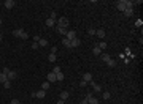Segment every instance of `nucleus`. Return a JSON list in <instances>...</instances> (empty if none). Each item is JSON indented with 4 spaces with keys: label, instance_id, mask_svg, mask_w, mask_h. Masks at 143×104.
Segmentation results:
<instances>
[{
    "label": "nucleus",
    "instance_id": "15",
    "mask_svg": "<svg viewBox=\"0 0 143 104\" xmlns=\"http://www.w3.org/2000/svg\"><path fill=\"white\" fill-rule=\"evenodd\" d=\"M124 14H126L127 17H130V16L134 14V8H126V10H124Z\"/></svg>",
    "mask_w": 143,
    "mask_h": 104
},
{
    "label": "nucleus",
    "instance_id": "7",
    "mask_svg": "<svg viewBox=\"0 0 143 104\" xmlns=\"http://www.w3.org/2000/svg\"><path fill=\"white\" fill-rule=\"evenodd\" d=\"M46 79H48V82L51 84V82H57V79H56V74L51 71V73H48V76H46Z\"/></svg>",
    "mask_w": 143,
    "mask_h": 104
},
{
    "label": "nucleus",
    "instance_id": "8",
    "mask_svg": "<svg viewBox=\"0 0 143 104\" xmlns=\"http://www.w3.org/2000/svg\"><path fill=\"white\" fill-rule=\"evenodd\" d=\"M6 77H8V80H14V79H16V71H11V69H8Z\"/></svg>",
    "mask_w": 143,
    "mask_h": 104
},
{
    "label": "nucleus",
    "instance_id": "16",
    "mask_svg": "<svg viewBox=\"0 0 143 104\" xmlns=\"http://www.w3.org/2000/svg\"><path fill=\"white\" fill-rule=\"evenodd\" d=\"M6 80H8V77H6L5 73H0V84H5Z\"/></svg>",
    "mask_w": 143,
    "mask_h": 104
},
{
    "label": "nucleus",
    "instance_id": "31",
    "mask_svg": "<svg viewBox=\"0 0 143 104\" xmlns=\"http://www.w3.org/2000/svg\"><path fill=\"white\" fill-rule=\"evenodd\" d=\"M53 73H54V74H57V73H60V68H59V66H54V69H53Z\"/></svg>",
    "mask_w": 143,
    "mask_h": 104
},
{
    "label": "nucleus",
    "instance_id": "34",
    "mask_svg": "<svg viewBox=\"0 0 143 104\" xmlns=\"http://www.w3.org/2000/svg\"><path fill=\"white\" fill-rule=\"evenodd\" d=\"M56 52H57V47L54 46V47H53V49H51V54H56Z\"/></svg>",
    "mask_w": 143,
    "mask_h": 104
},
{
    "label": "nucleus",
    "instance_id": "20",
    "mask_svg": "<svg viewBox=\"0 0 143 104\" xmlns=\"http://www.w3.org/2000/svg\"><path fill=\"white\" fill-rule=\"evenodd\" d=\"M92 54H94V55H102V51H100L97 46H95L94 49H92Z\"/></svg>",
    "mask_w": 143,
    "mask_h": 104
},
{
    "label": "nucleus",
    "instance_id": "37",
    "mask_svg": "<svg viewBox=\"0 0 143 104\" xmlns=\"http://www.w3.org/2000/svg\"><path fill=\"white\" fill-rule=\"evenodd\" d=\"M79 104H88V99H86V98H84V99H81V103H79Z\"/></svg>",
    "mask_w": 143,
    "mask_h": 104
},
{
    "label": "nucleus",
    "instance_id": "25",
    "mask_svg": "<svg viewBox=\"0 0 143 104\" xmlns=\"http://www.w3.org/2000/svg\"><path fill=\"white\" fill-rule=\"evenodd\" d=\"M110 58H111V57H110V55H108V54H102V60H103V62H105V63L108 62Z\"/></svg>",
    "mask_w": 143,
    "mask_h": 104
},
{
    "label": "nucleus",
    "instance_id": "36",
    "mask_svg": "<svg viewBox=\"0 0 143 104\" xmlns=\"http://www.w3.org/2000/svg\"><path fill=\"white\" fill-rule=\"evenodd\" d=\"M33 41L38 43V41H40V36H38V35H37V36H33Z\"/></svg>",
    "mask_w": 143,
    "mask_h": 104
},
{
    "label": "nucleus",
    "instance_id": "21",
    "mask_svg": "<svg viewBox=\"0 0 143 104\" xmlns=\"http://www.w3.org/2000/svg\"><path fill=\"white\" fill-rule=\"evenodd\" d=\"M38 44H40V46H48V40H45V38H40V41H38Z\"/></svg>",
    "mask_w": 143,
    "mask_h": 104
},
{
    "label": "nucleus",
    "instance_id": "32",
    "mask_svg": "<svg viewBox=\"0 0 143 104\" xmlns=\"http://www.w3.org/2000/svg\"><path fill=\"white\" fill-rule=\"evenodd\" d=\"M89 35H95V28H89Z\"/></svg>",
    "mask_w": 143,
    "mask_h": 104
},
{
    "label": "nucleus",
    "instance_id": "17",
    "mask_svg": "<svg viewBox=\"0 0 143 104\" xmlns=\"http://www.w3.org/2000/svg\"><path fill=\"white\" fill-rule=\"evenodd\" d=\"M69 92H60V99H62V101H65V99H69Z\"/></svg>",
    "mask_w": 143,
    "mask_h": 104
},
{
    "label": "nucleus",
    "instance_id": "11",
    "mask_svg": "<svg viewBox=\"0 0 143 104\" xmlns=\"http://www.w3.org/2000/svg\"><path fill=\"white\" fill-rule=\"evenodd\" d=\"M79 44H81V41H79L78 38H75V40H72V41H70V49H72V47H78Z\"/></svg>",
    "mask_w": 143,
    "mask_h": 104
},
{
    "label": "nucleus",
    "instance_id": "23",
    "mask_svg": "<svg viewBox=\"0 0 143 104\" xmlns=\"http://www.w3.org/2000/svg\"><path fill=\"white\" fill-rule=\"evenodd\" d=\"M48 60H49L51 63L56 62V54H49V55H48Z\"/></svg>",
    "mask_w": 143,
    "mask_h": 104
},
{
    "label": "nucleus",
    "instance_id": "29",
    "mask_svg": "<svg viewBox=\"0 0 143 104\" xmlns=\"http://www.w3.org/2000/svg\"><path fill=\"white\" fill-rule=\"evenodd\" d=\"M135 25H137V27H142L143 25V21H142V19H137V21H135Z\"/></svg>",
    "mask_w": 143,
    "mask_h": 104
},
{
    "label": "nucleus",
    "instance_id": "14",
    "mask_svg": "<svg viewBox=\"0 0 143 104\" xmlns=\"http://www.w3.org/2000/svg\"><path fill=\"white\" fill-rule=\"evenodd\" d=\"M46 25L48 27H56V21L51 19V17H48V19H46Z\"/></svg>",
    "mask_w": 143,
    "mask_h": 104
},
{
    "label": "nucleus",
    "instance_id": "28",
    "mask_svg": "<svg viewBox=\"0 0 143 104\" xmlns=\"http://www.w3.org/2000/svg\"><path fill=\"white\" fill-rule=\"evenodd\" d=\"M106 65H108V66H116V63H115V60H113V58H110V60H108V62H106Z\"/></svg>",
    "mask_w": 143,
    "mask_h": 104
},
{
    "label": "nucleus",
    "instance_id": "24",
    "mask_svg": "<svg viewBox=\"0 0 143 104\" xmlns=\"http://www.w3.org/2000/svg\"><path fill=\"white\" fill-rule=\"evenodd\" d=\"M56 79H57L59 82H60V80H64V73H62V71H60V73H57V74H56Z\"/></svg>",
    "mask_w": 143,
    "mask_h": 104
},
{
    "label": "nucleus",
    "instance_id": "6",
    "mask_svg": "<svg viewBox=\"0 0 143 104\" xmlns=\"http://www.w3.org/2000/svg\"><path fill=\"white\" fill-rule=\"evenodd\" d=\"M116 8L119 11H124V10H126V0H119V2L116 3Z\"/></svg>",
    "mask_w": 143,
    "mask_h": 104
},
{
    "label": "nucleus",
    "instance_id": "40",
    "mask_svg": "<svg viewBox=\"0 0 143 104\" xmlns=\"http://www.w3.org/2000/svg\"><path fill=\"white\" fill-rule=\"evenodd\" d=\"M2 22H3V19H2V17H0V25H2Z\"/></svg>",
    "mask_w": 143,
    "mask_h": 104
},
{
    "label": "nucleus",
    "instance_id": "18",
    "mask_svg": "<svg viewBox=\"0 0 143 104\" xmlns=\"http://www.w3.org/2000/svg\"><path fill=\"white\" fill-rule=\"evenodd\" d=\"M97 47H99L100 51H103V49H106V43L105 41H100L99 44H97Z\"/></svg>",
    "mask_w": 143,
    "mask_h": 104
},
{
    "label": "nucleus",
    "instance_id": "35",
    "mask_svg": "<svg viewBox=\"0 0 143 104\" xmlns=\"http://www.w3.org/2000/svg\"><path fill=\"white\" fill-rule=\"evenodd\" d=\"M11 104H21V103H19V99H13V101H11Z\"/></svg>",
    "mask_w": 143,
    "mask_h": 104
},
{
    "label": "nucleus",
    "instance_id": "30",
    "mask_svg": "<svg viewBox=\"0 0 143 104\" xmlns=\"http://www.w3.org/2000/svg\"><path fill=\"white\" fill-rule=\"evenodd\" d=\"M3 87H5V88H10L11 87V80H6V82L3 84Z\"/></svg>",
    "mask_w": 143,
    "mask_h": 104
},
{
    "label": "nucleus",
    "instance_id": "2",
    "mask_svg": "<svg viewBox=\"0 0 143 104\" xmlns=\"http://www.w3.org/2000/svg\"><path fill=\"white\" fill-rule=\"evenodd\" d=\"M56 25L62 27V28H67V27H69V19H67V17H59V21L56 22Z\"/></svg>",
    "mask_w": 143,
    "mask_h": 104
},
{
    "label": "nucleus",
    "instance_id": "1",
    "mask_svg": "<svg viewBox=\"0 0 143 104\" xmlns=\"http://www.w3.org/2000/svg\"><path fill=\"white\" fill-rule=\"evenodd\" d=\"M13 35H14L16 38H21V40H27V38H29L27 32H24L22 28H16V30L13 32Z\"/></svg>",
    "mask_w": 143,
    "mask_h": 104
},
{
    "label": "nucleus",
    "instance_id": "33",
    "mask_svg": "<svg viewBox=\"0 0 143 104\" xmlns=\"http://www.w3.org/2000/svg\"><path fill=\"white\" fill-rule=\"evenodd\" d=\"M32 49H38V43H33L32 44Z\"/></svg>",
    "mask_w": 143,
    "mask_h": 104
},
{
    "label": "nucleus",
    "instance_id": "26",
    "mask_svg": "<svg viewBox=\"0 0 143 104\" xmlns=\"http://www.w3.org/2000/svg\"><path fill=\"white\" fill-rule=\"evenodd\" d=\"M62 44H64L65 47H69V49H70V41L67 40V38H64V40H62Z\"/></svg>",
    "mask_w": 143,
    "mask_h": 104
},
{
    "label": "nucleus",
    "instance_id": "5",
    "mask_svg": "<svg viewBox=\"0 0 143 104\" xmlns=\"http://www.w3.org/2000/svg\"><path fill=\"white\" fill-rule=\"evenodd\" d=\"M86 99H88V104H99V99L97 98H94V96H92V95H88V96H86Z\"/></svg>",
    "mask_w": 143,
    "mask_h": 104
},
{
    "label": "nucleus",
    "instance_id": "27",
    "mask_svg": "<svg viewBox=\"0 0 143 104\" xmlns=\"http://www.w3.org/2000/svg\"><path fill=\"white\" fill-rule=\"evenodd\" d=\"M102 96H103V99H110L111 98V93H110V92H103Z\"/></svg>",
    "mask_w": 143,
    "mask_h": 104
},
{
    "label": "nucleus",
    "instance_id": "10",
    "mask_svg": "<svg viewBox=\"0 0 143 104\" xmlns=\"http://www.w3.org/2000/svg\"><path fill=\"white\" fill-rule=\"evenodd\" d=\"M45 95H46V92H45V90H40V92H35V93H33V98H45Z\"/></svg>",
    "mask_w": 143,
    "mask_h": 104
},
{
    "label": "nucleus",
    "instance_id": "13",
    "mask_svg": "<svg viewBox=\"0 0 143 104\" xmlns=\"http://www.w3.org/2000/svg\"><path fill=\"white\" fill-rule=\"evenodd\" d=\"M95 35L99 38H105V30L103 28H99V30H95Z\"/></svg>",
    "mask_w": 143,
    "mask_h": 104
},
{
    "label": "nucleus",
    "instance_id": "39",
    "mask_svg": "<svg viewBox=\"0 0 143 104\" xmlns=\"http://www.w3.org/2000/svg\"><path fill=\"white\" fill-rule=\"evenodd\" d=\"M2 40H3V36H2V33H0V41H2Z\"/></svg>",
    "mask_w": 143,
    "mask_h": 104
},
{
    "label": "nucleus",
    "instance_id": "22",
    "mask_svg": "<svg viewBox=\"0 0 143 104\" xmlns=\"http://www.w3.org/2000/svg\"><path fill=\"white\" fill-rule=\"evenodd\" d=\"M48 88H49V82L46 80V82H43V84H42V90H45V92H46Z\"/></svg>",
    "mask_w": 143,
    "mask_h": 104
},
{
    "label": "nucleus",
    "instance_id": "9",
    "mask_svg": "<svg viewBox=\"0 0 143 104\" xmlns=\"http://www.w3.org/2000/svg\"><path fill=\"white\" fill-rule=\"evenodd\" d=\"M83 80H84L86 84L92 82V74H91V73H84V74H83Z\"/></svg>",
    "mask_w": 143,
    "mask_h": 104
},
{
    "label": "nucleus",
    "instance_id": "19",
    "mask_svg": "<svg viewBox=\"0 0 143 104\" xmlns=\"http://www.w3.org/2000/svg\"><path fill=\"white\" fill-rule=\"evenodd\" d=\"M92 88H94V92H102L100 85H99V84H95V82H92Z\"/></svg>",
    "mask_w": 143,
    "mask_h": 104
},
{
    "label": "nucleus",
    "instance_id": "3",
    "mask_svg": "<svg viewBox=\"0 0 143 104\" xmlns=\"http://www.w3.org/2000/svg\"><path fill=\"white\" fill-rule=\"evenodd\" d=\"M14 5H16L14 0H5V2H3V6H5L6 10H11V8H14Z\"/></svg>",
    "mask_w": 143,
    "mask_h": 104
},
{
    "label": "nucleus",
    "instance_id": "38",
    "mask_svg": "<svg viewBox=\"0 0 143 104\" xmlns=\"http://www.w3.org/2000/svg\"><path fill=\"white\" fill-rule=\"evenodd\" d=\"M64 103H65V101H62V99H59L57 101V104H64Z\"/></svg>",
    "mask_w": 143,
    "mask_h": 104
},
{
    "label": "nucleus",
    "instance_id": "12",
    "mask_svg": "<svg viewBox=\"0 0 143 104\" xmlns=\"http://www.w3.org/2000/svg\"><path fill=\"white\" fill-rule=\"evenodd\" d=\"M56 30H57L59 35H64V36L67 35V28H62V27H57V25H56Z\"/></svg>",
    "mask_w": 143,
    "mask_h": 104
},
{
    "label": "nucleus",
    "instance_id": "4",
    "mask_svg": "<svg viewBox=\"0 0 143 104\" xmlns=\"http://www.w3.org/2000/svg\"><path fill=\"white\" fill-rule=\"evenodd\" d=\"M65 38H67L69 41L75 40V38H76V32H75V30H67V35H65Z\"/></svg>",
    "mask_w": 143,
    "mask_h": 104
}]
</instances>
